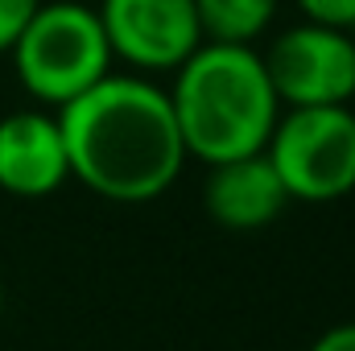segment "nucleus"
Returning <instances> with one entry per match:
<instances>
[{
  "label": "nucleus",
  "instance_id": "obj_2",
  "mask_svg": "<svg viewBox=\"0 0 355 351\" xmlns=\"http://www.w3.org/2000/svg\"><path fill=\"white\" fill-rule=\"evenodd\" d=\"M170 103L186 157L207 166L261 153L281 116L277 91L268 83L265 58L252 46L202 42L174 71Z\"/></svg>",
  "mask_w": 355,
  "mask_h": 351
},
{
  "label": "nucleus",
  "instance_id": "obj_3",
  "mask_svg": "<svg viewBox=\"0 0 355 351\" xmlns=\"http://www.w3.org/2000/svg\"><path fill=\"white\" fill-rule=\"evenodd\" d=\"M21 87L46 108H62L112 71L99 12L79 0H42L8 46Z\"/></svg>",
  "mask_w": 355,
  "mask_h": 351
},
{
  "label": "nucleus",
  "instance_id": "obj_7",
  "mask_svg": "<svg viewBox=\"0 0 355 351\" xmlns=\"http://www.w3.org/2000/svg\"><path fill=\"white\" fill-rule=\"evenodd\" d=\"M71 178L62 124L50 112L25 108L0 120V190L12 198H46Z\"/></svg>",
  "mask_w": 355,
  "mask_h": 351
},
{
  "label": "nucleus",
  "instance_id": "obj_13",
  "mask_svg": "<svg viewBox=\"0 0 355 351\" xmlns=\"http://www.w3.org/2000/svg\"><path fill=\"white\" fill-rule=\"evenodd\" d=\"M0 318H4V281H0Z\"/></svg>",
  "mask_w": 355,
  "mask_h": 351
},
{
  "label": "nucleus",
  "instance_id": "obj_10",
  "mask_svg": "<svg viewBox=\"0 0 355 351\" xmlns=\"http://www.w3.org/2000/svg\"><path fill=\"white\" fill-rule=\"evenodd\" d=\"M306 21L335 25V29H355V0H293Z\"/></svg>",
  "mask_w": 355,
  "mask_h": 351
},
{
  "label": "nucleus",
  "instance_id": "obj_12",
  "mask_svg": "<svg viewBox=\"0 0 355 351\" xmlns=\"http://www.w3.org/2000/svg\"><path fill=\"white\" fill-rule=\"evenodd\" d=\"M310 351H355V323H339V327H331V331H322Z\"/></svg>",
  "mask_w": 355,
  "mask_h": 351
},
{
  "label": "nucleus",
  "instance_id": "obj_1",
  "mask_svg": "<svg viewBox=\"0 0 355 351\" xmlns=\"http://www.w3.org/2000/svg\"><path fill=\"white\" fill-rule=\"evenodd\" d=\"M71 178L112 203H153L178 182L186 145L170 91L141 75H103L58 108Z\"/></svg>",
  "mask_w": 355,
  "mask_h": 351
},
{
  "label": "nucleus",
  "instance_id": "obj_4",
  "mask_svg": "<svg viewBox=\"0 0 355 351\" xmlns=\"http://www.w3.org/2000/svg\"><path fill=\"white\" fill-rule=\"evenodd\" d=\"M265 153L289 198L335 203L355 190V112L347 103L285 108Z\"/></svg>",
  "mask_w": 355,
  "mask_h": 351
},
{
  "label": "nucleus",
  "instance_id": "obj_6",
  "mask_svg": "<svg viewBox=\"0 0 355 351\" xmlns=\"http://www.w3.org/2000/svg\"><path fill=\"white\" fill-rule=\"evenodd\" d=\"M95 12L112 58H124L145 75L178 71L202 46L194 0H103Z\"/></svg>",
  "mask_w": 355,
  "mask_h": 351
},
{
  "label": "nucleus",
  "instance_id": "obj_11",
  "mask_svg": "<svg viewBox=\"0 0 355 351\" xmlns=\"http://www.w3.org/2000/svg\"><path fill=\"white\" fill-rule=\"evenodd\" d=\"M37 4L42 0H0V54H8V46L17 42V33L25 29Z\"/></svg>",
  "mask_w": 355,
  "mask_h": 351
},
{
  "label": "nucleus",
  "instance_id": "obj_8",
  "mask_svg": "<svg viewBox=\"0 0 355 351\" xmlns=\"http://www.w3.org/2000/svg\"><path fill=\"white\" fill-rule=\"evenodd\" d=\"M285 203H293V198L285 194V186H281V178H277L265 149L215 162L211 174H207V186H202L207 215L227 232L268 228L285 211Z\"/></svg>",
  "mask_w": 355,
  "mask_h": 351
},
{
  "label": "nucleus",
  "instance_id": "obj_5",
  "mask_svg": "<svg viewBox=\"0 0 355 351\" xmlns=\"http://www.w3.org/2000/svg\"><path fill=\"white\" fill-rule=\"evenodd\" d=\"M261 58L281 108H322V103L355 99L352 29L302 21L281 29Z\"/></svg>",
  "mask_w": 355,
  "mask_h": 351
},
{
  "label": "nucleus",
  "instance_id": "obj_9",
  "mask_svg": "<svg viewBox=\"0 0 355 351\" xmlns=\"http://www.w3.org/2000/svg\"><path fill=\"white\" fill-rule=\"evenodd\" d=\"M202 42L252 46L277 17V0H194Z\"/></svg>",
  "mask_w": 355,
  "mask_h": 351
}]
</instances>
